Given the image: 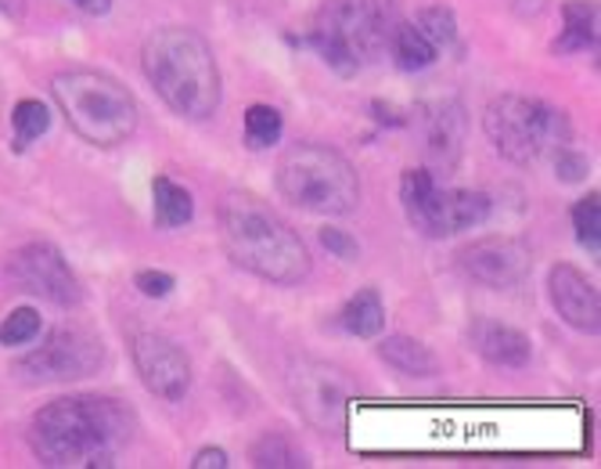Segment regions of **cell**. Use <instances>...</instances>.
Returning <instances> with one entry per match:
<instances>
[{
  "label": "cell",
  "mask_w": 601,
  "mask_h": 469,
  "mask_svg": "<svg viewBox=\"0 0 601 469\" xmlns=\"http://www.w3.org/2000/svg\"><path fill=\"white\" fill-rule=\"evenodd\" d=\"M134 430L137 419L122 401L76 393L40 408L29 427V444L43 466H116Z\"/></svg>",
  "instance_id": "obj_1"
},
{
  "label": "cell",
  "mask_w": 601,
  "mask_h": 469,
  "mask_svg": "<svg viewBox=\"0 0 601 469\" xmlns=\"http://www.w3.org/2000/svg\"><path fill=\"white\" fill-rule=\"evenodd\" d=\"M220 238L227 256L242 271L277 282L299 285L311 275V250L274 209L249 192H230L220 203Z\"/></svg>",
  "instance_id": "obj_2"
},
{
  "label": "cell",
  "mask_w": 601,
  "mask_h": 469,
  "mask_svg": "<svg viewBox=\"0 0 601 469\" xmlns=\"http://www.w3.org/2000/svg\"><path fill=\"white\" fill-rule=\"evenodd\" d=\"M141 69L156 95L184 119H213L220 109V66L217 55L188 26H162L141 48Z\"/></svg>",
  "instance_id": "obj_3"
},
{
  "label": "cell",
  "mask_w": 601,
  "mask_h": 469,
  "mask_svg": "<svg viewBox=\"0 0 601 469\" xmlns=\"http://www.w3.org/2000/svg\"><path fill=\"white\" fill-rule=\"evenodd\" d=\"M51 95L61 116L87 145L116 148L137 130V101L109 72L69 69L51 80Z\"/></svg>",
  "instance_id": "obj_4"
},
{
  "label": "cell",
  "mask_w": 601,
  "mask_h": 469,
  "mask_svg": "<svg viewBox=\"0 0 601 469\" xmlns=\"http://www.w3.org/2000/svg\"><path fill=\"white\" fill-rule=\"evenodd\" d=\"M396 22L393 0H332L303 43H311L338 77H353L364 62L390 51Z\"/></svg>",
  "instance_id": "obj_5"
},
{
  "label": "cell",
  "mask_w": 601,
  "mask_h": 469,
  "mask_svg": "<svg viewBox=\"0 0 601 469\" xmlns=\"http://www.w3.org/2000/svg\"><path fill=\"white\" fill-rule=\"evenodd\" d=\"M277 192L292 206L321 217H346L361 203L357 170L328 145H292L277 159Z\"/></svg>",
  "instance_id": "obj_6"
},
{
  "label": "cell",
  "mask_w": 601,
  "mask_h": 469,
  "mask_svg": "<svg viewBox=\"0 0 601 469\" xmlns=\"http://www.w3.org/2000/svg\"><path fill=\"white\" fill-rule=\"evenodd\" d=\"M486 138L504 159L519 166L541 163L559 148H569V119L551 105L526 95H501L486 105L483 116Z\"/></svg>",
  "instance_id": "obj_7"
},
{
  "label": "cell",
  "mask_w": 601,
  "mask_h": 469,
  "mask_svg": "<svg viewBox=\"0 0 601 469\" xmlns=\"http://www.w3.org/2000/svg\"><path fill=\"white\" fill-rule=\"evenodd\" d=\"M400 203L414 232L425 238H446L472 232L490 217V195L465 192V188H440L436 174L418 166L400 180Z\"/></svg>",
  "instance_id": "obj_8"
},
{
  "label": "cell",
  "mask_w": 601,
  "mask_h": 469,
  "mask_svg": "<svg viewBox=\"0 0 601 469\" xmlns=\"http://www.w3.org/2000/svg\"><path fill=\"white\" fill-rule=\"evenodd\" d=\"M105 365V343L98 332L83 325H61L48 332L37 351H29L11 365L14 380L29 387L37 383H66V380H87Z\"/></svg>",
  "instance_id": "obj_9"
},
{
  "label": "cell",
  "mask_w": 601,
  "mask_h": 469,
  "mask_svg": "<svg viewBox=\"0 0 601 469\" xmlns=\"http://www.w3.org/2000/svg\"><path fill=\"white\" fill-rule=\"evenodd\" d=\"M8 279L22 293L48 300L55 307H76L83 300V285L72 275L69 261L51 242H26L8 256Z\"/></svg>",
  "instance_id": "obj_10"
},
{
  "label": "cell",
  "mask_w": 601,
  "mask_h": 469,
  "mask_svg": "<svg viewBox=\"0 0 601 469\" xmlns=\"http://www.w3.org/2000/svg\"><path fill=\"white\" fill-rule=\"evenodd\" d=\"M130 354L148 393L162 401H184L191 390V358L184 354L177 340L162 332H137L130 340Z\"/></svg>",
  "instance_id": "obj_11"
},
{
  "label": "cell",
  "mask_w": 601,
  "mask_h": 469,
  "mask_svg": "<svg viewBox=\"0 0 601 469\" xmlns=\"http://www.w3.org/2000/svg\"><path fill=\"white\" fill-rule=\"evenodd\" d=\"M457 264L480 285H490V290H512V285H522L530 275V250L522 246L519 238L490 235V238H480L461 250Z\"/></svg>",
  "instance_id": "obj_12"
},
{
  "label": "cell",
  "mask_w": 601,
  "mask_h": 469,
  "mask_svg": "<svg viewBox=\"0 0 601 469\" xmlns=\"http://www.w3.org/2000/svg\"><path fill=\"white\" fill-rule=\"evenodd\" d=\"M292 401L306 416V422H314L317 430H338L343 427V412L349 401V383L343 380V372L328 365H303L292 375Z\"/></svg>",
  "instance_id": "obj_13"
},
{
  "label": "cell",
  "mask_w": 601,
  "mask_h": 469,
  "mask_svg": "<svg viewBox=\"0 0 601 469\" xmlns=\"http://www.w3.org/2000/svg\"><path fill=\"white\" fill-rule=\"evenodd\" d=\"M548 290H551V304L565 325L588 332V336H594L601 329V300L594 282L583 271H577L573 264H554L548 275Z\"/></svg>",
  "instance_id": "obj_14"
},
{
  "label": "cell",
  "mask_w": 601,
  "mask_h": 469,
  "mask_svg": "<svg viewBox=\"0 0 601 469\" xmlns=\"http://www.w3.org/2000/svg\"><path fill=\"white\" fill-rule=\"evenodd\" d=\"M418 127H422V148L425 159L436 170H454L465 148V109L457 101H433L418 109Z\"/></svg>",
  "instance_id": "obj_15"
},
{
  "label": "cell",
  "mask_w": 601,
  "mask_h": 469,
  "mask_svg": "<svg viewBox=\"0 0 601 469\" xmlns=\"http://www.w3.org/2000/svg\"><path fill=\"white\" fill-rule=\"evenodd\" d=\"M469 343L475 354L497 369H522L533 358V343L526 332L493 322V317H475L469 329Z\"/></svg>",
  "instance_id": "obj_16"
},
{
  "label": "cell",
  "mask_w": 601,
  "mask_h": 469,
  "mask_svg": "<svg viewBox=\"0 0 601 469\" xmlns=\"http://www.w3.org/2000/svg\"><path fill=\"white\" fill-rule=\"evenodd\" d=\"M378 358L385 361V365H393L396 372L418 375V380H428V375L440 372L436 354L428 351L422 340H414V336H385L378 343Z\"/></svg>",
  "instance_id": "obj_17"
},
{
  "label": "cell",
  "mask_w": 601,
  "mask_h": 469,
  "mask_svg": "<svg viewBox=\"0 0 601 469\" xmlns=\"http://www.w3.org/2000/svg\"><path fill=\"white\" fill-rule=\"evenodd\" d=\"M565 29L562 37L554 40V51L559 55H573V51H588L598 40V8L591 0H569L562 8Z\"/></svg>",
  "instance_id": "obj_18"
},
{
  "label": "cell",
  "mask_w": 601,
  "mask_h": 469,
  "mask_svg": "<svg viewBox=\"0 0 601 469\" xmlns=\"http://www.w3.org/2000/svg\"><path fill=\"white\" fill-rule=\"evenodd\" d=\"M151 199H156V209H151V217H156L159 228H184L191 217H195V199L191 192L177 185V180L169 177H156L151 180Z\"/></svg>",
  "instance_id": "obj_19"
},
{
  "label": "cell",
  "mask_w": 601,
  "mask_h": 469,
  "mask_svg": "<svg viewBox=\"0 0 601 469\" xmlns=\"http://www.w3.org/2000/svg\"><path fill=\"white\" fill-rule=\"evenodd\" d=\"M390 51L396 58V66L400 69H407V72H422L436 62V48L428 43L422 33H418V26L414 22H396L393 26V37H390Z\"/></svg>",
  "instance_id": "obj_20"
},
{
  "label": "cell",
  "mask_w": 601,
  "mask_h": 469,
  "mask_svg": "<svg viewBox=\"0 0 601 469\" xmlns=\"http://www.w3.org/2000/svg\"><path fill=\"white\" fill-rule=\"evenodd\" d=\"M343 329L349 332V336H361V340L378 336V332L385 329V307H382L378 290H361L349 300V304L343 307Z\"/></svg>",
  "instance_id": "obj_21"
},
{
  "label": "cell",
  "mask_w": 601,
  "mask_h": 469,
  "mask_svg": "<svg viewBox=\"0 0 601 469\" xmlns=\"http://www.w3.org/2000/svg\"><path fill=\"white\" fill-rule=\"evenodd\" d=\"M249 459H253V466H264V469L267 466L270 469H299V466H306L303 448L285 433H264L249 448Z\"/></svg>",
  "instance_id": "obj_22"
},
{
  "label": "cell",
  "mask_w": 601,
  "mask_h": 469,
  "mask_svg": "<svg viewBox=\"0 0 601 469\" xmlns=\"http://www.w3.org/2000/svg\"><path fill=\"white\" fill-rule=\"evenodd\" d=\"M51 127V116H48V105L37 101V98H22L19 105L11 109V130H14V148L26 153L29 141H37L40 134H48Z\"/></svg>",
  "instance_id": "obj_23"
},
{
  "label": "cell",
  "mask_w": 601,
  "mask_h": 469,
  "mask_svg": "<svg viewBox=\"0 0 601 469\" xmlns=\"http://www.w3.org/2000/svg\"><path fill=\"white\" fill-rule=\"evenodd\" d=\"M285 134V119L270 105H249L245 113V145L249 148H270L282 141Z\"/></svg>",
  "instance_id": "obj_24"
},
{
  "label": "cell",
  "mask_w": 601,
  "mask_h": 469,
  "mask_svg": "<svg viewBox=\"0 0 601 469\" xmlns=\"http://www.w3.org/2000/svg\"><path fill=\"white\" fill-rule=\"evenodd\" d=\"M414 26H418V33L433 43V48H451L454 37H457V22H454V11L443 8V4H433V8H422L418 19H414Z\"/></svg>",
  "instance_id": "obj_25"
},
{
  "label": "cell",
  "mask_w": 601,
  "mask_h": 469,
  "mask_svg": "<svg viewBox=\"0 0 601 469\" xmlns=\"http://www.w3.org/2000/svg\"><path fill=\"white\" fill-rule=\"evenodd\" d=\"M573 228L583 250H591L594 256L601 253V195L591 192L588 199H580L573 206Z\"/></svg>",
  "instance_id": "obj_26"
},
{
  "label": "cell",
  "mask_w": 601,
  "mask_h": 469,
  "mask_svg": "<svg viewBox=\"0 0 601 469\" xmlns=\"http://www.w3.org/2000/svg\"><path fill=\"white\" fill-rule=\"evenodd\" d=\"M40 336V311L19 307L0 322V346H22Z\"/></svg>",
  "instance_id": "obj_27"
},
{
  "label": "cell",
  "mask_w": 601,
  "mask_h": 469,
  "mask_svg": "<svg viewBox=\"0 0 601 469\" xmlns=\"http://www.w3.org/2000/svg\"><path fill=\"white\" fill-rule=\"evenodd\" d=\"M134 285L141 290L145 296H151V300H162V296H169V290H174V275H166V271H137V279H134Z\"/></svg>",
  "instance_id": "obj_28"
},
{
  "label": "cell",
  "mask_w": 601,
  "mask_h": 469,
  "mask_svg": "<svg viewBox=\"0 0 601 469\" xmlns=\"http://www.w3.org/2000/svg\"><path fill=\"white\" fill-rule=\"evenodd\" d=\"M554 170H559L562 180H569V185H573V180L588 177L591 163L583 159V156H577V153H569V148H559V153H554Z\"/></svg>",
  "instance_id": "obj_29"
},
{
  "label": "cell",
  "mask_w": 601,
  "mask_h": 469,
  "mask_svg": "<svg viewBox=\"0 0 601 469\" xmlns=\"http://www.w3.org/2000/svg\"><path fill=\"white\" fill-rule=\"evenodd\" d=\"M321 242H325V250H332L338 261H357V242H353L346 232H338V228H325L321 232Z\"/></svg>",
  "instance_id": "obj_30"
},
{
  "label": "cell",
  "mask_w": 601,
  "mask_h": 469,
  "mask_svg": "<svg viewBox=\"0 0 601 469\" xmlns=\"http://www.w3.org/2000/svg\"><path fill=\"white\" fill-rule=\"evenodd\" d=\"M191 469H227V451L224 448H203L191 459Z\"/></svg>",
  "instance_id": "obj_31"
},
{
  "label": "cell",
  "mask_w": 601,
  "mask_h": 469,
  "mask_svg": "<svg viewBox=\"0 0 601 469\" xmlns=\"http://www.w3.org/2000/svg\"><path fill=\"white\" fill-rule=\"evenodd\" d=\"M508 4H512V11L522 14V19H536V14L548 8V0H508Z\"/></svg>",
  "instance_id": "obj_32"
},
{
  "label": "cell",
  "mask_w": 601,
  "mask_h": 469,
  "mask_svg": "<svg viewBox=\"0 0 601 469\" xmlns=\"http://www.w3.org/2000/svg\"><path fill=\"white\" fill-rule=\"evenodd\" d=\"M72 8H80L83 14H109L112 0H69Z\"/></svg>",
  "instance_id": "obj_33"
},
{
  "label": "cell",
  "mask_w": 601,
  "mask_h": 469,
  "mask_svg": "<svg viewBox=\"0 0 601 469\" xmlns=\"http://www.w3.org/2000/svg\"><path fill=\"white\" fill-rule=\"evenodd\" d=\"M0 14H4V19H22L26 0H0Z\"/></svg>",
  "instance_id": "obj_34"
}]
</instances>
